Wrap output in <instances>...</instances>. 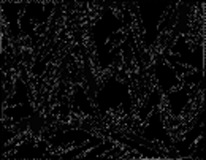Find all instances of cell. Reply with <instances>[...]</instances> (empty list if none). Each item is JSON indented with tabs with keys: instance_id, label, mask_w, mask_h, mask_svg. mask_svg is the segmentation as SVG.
Here are the masks:
<instances>
[{
	"instance_id": "cell-8",
	"label": "cell",
	"mask_w": 206,
	"mask_h": 160,
	"mask_svg": "<svg viewBox=\"0 0 206 160\" xmlns=\"http://www.w3.org/2000/svg\"><path fill=\"white\" fill-rule=\"evenodd\" d=\"M203 138H204V133H201V135H200V136H198V138H197V140L194 141V146H195V148H197V146L200 144V141H201Z\"/></svg>"
},
{
	"instance_id": "cell-5",
	"label": "cell",
	"mask_w": 206,
	"mask_h": 160,
	"mask_svg": "<svg viewBox=\"0 0 206 160\" xmlns=\"http://www.w3.org/2000/svg\"><path fill=\"white\" fill-rule=\"evenodd\" d=\"M30 22L33 24V32H35V35H37V37H40V27L43 25V22H38L35 18H32V19H30Z\"/></svg>"
},
{
	"instance_id": "cell-4",
	"label": "cell",
	"mask_w": 206,
	"mask_h": 160,
	"mask_svg": "<svg viewBox=\"0 0 206 160\" xmlns=\"http://www.w3.org/2000/svg\"><path fill=\"white\" fill-rule=\"evenodd\" d=\"M171 6H173V5H167V10H165V11L162 13V18H160V21H159V24H157V29H160V27H162V24H163V21H165V19H167L168 11L171 10Z\"/></svg>"
},
{
	"instance_id": "cell-7",
	"label": "cell",
	"mask_w": 206,
	"mask_h": 160,
	"mask_svg": "<svg viewBox=\"0 0 206 160\" xmlns=\"http://www.w3.org/2000/svg\"><path fill=\"white\" fill-rule=\"evenodd\" d=\"M97 148H99V144H95V146H92V148H90V149H86L84 152H81V154H78V155H76L75 158H82V157H86L87 154H90V151H94V149H97Z\"/></svg>"
},
{
	"instance_id": "cell-9",
	"label": "cell",
	"mask_w": 206,
	"mask_h": 160,
	"mask_svg": "<svg viewBox=\"0 0 206 160\" xmlns=\"http://www.w3.org/2000/svg\"><path fill=\"white\" fill-rule=\"evenodd\" d=\"M179 67H184V68H190V70H192V68H195V67H190L189 63H179Z\"/></svg>"
},
{
	"instance_id": "cell-3",
	"label": "cell",
	"mask_w": 206,
	"mask_h": 160,
	"mask_svg": "<svg viewBox=\"0 0 206 160\" xmlns=\"http://www.w3.org/2000/svg\"><path fill=\"white\" fill-rule=\"evenodd\" d=\"M186 86H187V83H186V81H182V83H178V84H174L173 87H170V89H168V92H167V94H174V92H179V90H182Z\"/></svg>"
},
{
	"instance_id": "cell-6",
	"label": "cell",
	"mask_w": 206,
	"mask_h": 160,
	"mask_svg": "<svg viewBox=\"0 0 206 160\" xmlns=\"http://www.w3.org/2000/svg\"><path fill=\"white\" fill-rule=\"evenodd\" d=\"M25 10H27V3H22V8H21L19 13H18V29H21V18L24 16Z\"/></svg>"
},
{
	"instance_id": "cell-1",
	"label": "cell",
	"mask_w": 206,
	"mask_h": 160,
	"mask_svg": "<svg viewBox=\"0 0 206 160\" xmlns=\"http://www.w3.org/2000/svg\"><path fill=\"white\" fill-rule=\"evenodd\" d=\"M70 56H73V59H75V65H76L78 71H82V73H84L86 65H84V54H82V49H81V48L72 49V51H70Z\"/></svg>"
},
{
	"instance_id": "cell-2",
	"label": "cell",
	"mask_w": 206,
	"mask_h": 160,
	"mask_svg": "<svg viewBox=\"0 0 206 160\" xmlns=\"http://www.w3.org/2000/svg\"><path fill=\"white\" fill-rule=\"evenodd\" d=\"M127 5H129V3H121V5L111 3V5H109V10H111V13H113V15H114L121 22H124V10L127 8Z\"/></svg>"
}]
</instances>
